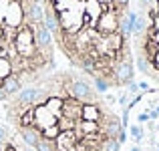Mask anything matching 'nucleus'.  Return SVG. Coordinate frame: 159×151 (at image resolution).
Instances as JSON below:
<instances>
[{
  "instance_id": "1",
  "label": "nucleus",
  "mask_w": 159,
  "mask_h": 151,
  "mask_svg": "<svg viewBox=\"0 0 159 151\" xmlns=\"http://www.w3.org/2000/svg\"><path fill=\"white\" fill-rule=\"evenodd\" d=\"M2 105L4 121L34 151H121L125 141L103 91L73 66H57Z\"/></svg>"
},
{
  "instance_id": "2",
  "label": "nucleus",
  "mask_w": 159,
  "mask_h": 151,
  "mask_svg": "<svg viewBox=\"0 0 159 151\" xmlns=\"http://www.w3.org/2000/svg\"><path fill=\"white\" fill-rule=\"evenodd\" d=\"M57 53L101 91L135 81L133 0H40Z\"/></svg>"
},
{
  "instance_id": "4",
  "label": "nucleus",
  "mask_w": 159,
  "mask_h": 151,
  "mask_svg": "<svg viewBox=\"0 0 159 151\" xmlns=\"http://www.w3.org/2000/svg\"><path fill=\"white\" fill-rule=\"evenodd\" d=\"M131 43L135 69L159 85V0H133Z\"/></svg>"
},
{
  "instance_id": "5",
  "label": "nucleus",
  "mask_w": 159,
  "mask_h": 151,
  "mask_svg": "<svg viewBox=\"0 0 159 151\" xmlns=\"http://www.w3.org/2000/svg\"><path fill=\"white\" fill-rule=\"evenodd\" d=\"M0 151H34L10 125L0 123Z\"/></svg>"
},
{
  "instance_id": "3",
  "label": "nucleus",
  "mask_w": 159,
  "mask_h": 151,
  "mask_svg": "<svg viewBox=\"0 0 159 151\" xmlns=\"http://www.w3.org/2000/svg\"><path fill=\"white\" fill-rule=\"evenodd\" d=\"M57 65L40 0H0V101L40 81Z\"/></svg>"
}]
</instances>
